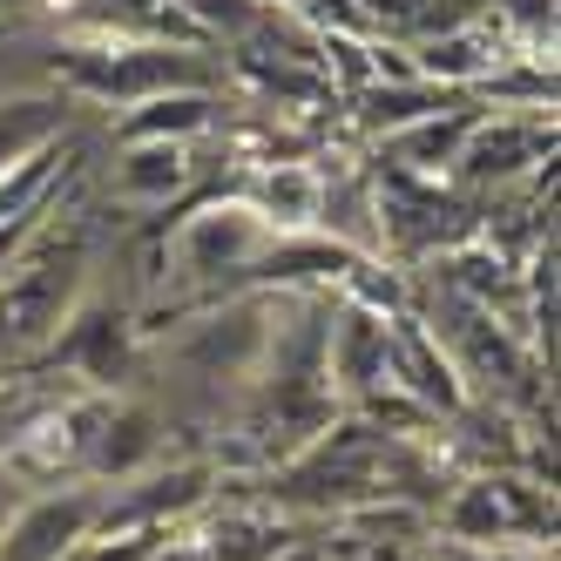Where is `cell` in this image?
Returning a JSON list of instances; mask_svg holds the SVG:
<instances>
[{
    "instance_id": "6da1fadb",
    "label": "cell",
    "mask_w": 561,
    "mask_h": 561,
    "mask_svg": "<svg viewBox=\"0 0 561 561\" xmlns=\"http://www.w3.org/2000/svg\"><path fill=\"white\" fill-rule=\"evenodd\" d=\"M89 237H34V244L0 271V366H27L55 345L68 311L95 285Z\"/></svg>"
},
{
    "instance_id": "7a4b0ae2",
    "label": "cell",
    "mask_w": 561,
    "mask_h": 561,
    "mask_svg": "<svg viewBox=\"0 0 561 561\" xmlns=\"http://www.w3.org/2000/svg\"><path fill=\"white\" fill-rule=\"evenodd\" d=\"M291 230H277L251 196H217V204L204 210H190L176 230H170V244H163V264L183 291H237V285H251L257 291V264L285 244Z\"/></svg>"
},
{
    "instance_id": "3957f363",
    "label": "cell",
    "mask_w": 561,
    "mask_h": 561,
    "mask_svg": "<svg viewBox=\"0 0 561 561\" xmlns=\"http://www.w3.org/2000/svg\"><path fill=\"white\" fill-rule=\"evenodd\" d=\"M55 75L75 102H102V108H136L170 89H210V61L176 42H102V48L55 42Z\"/></svg>"
},
{
    "instance_id": "277c9868",
    "label": "cell",
    "mask_w": 561,
    "mask_h": 561,
    "mask_svg": "<svg viewBox=\"0 0 561 561\" xmlns=\"http://www.w3.org/2000/svg\"><path fill=\"white\" fill-rule=\"evenodd\" d=\"M271 325H277V298L271 291H230L210 318L170 345V358L196 379H217V386H251L257 366H264V345H271Z\"/></svg>"
},
{
    "instance_id": "5b68a950",
    "label": "cell",
    "mask_w": 561,
    "mask_h": 561,
    "mask_svg": "<svg viewBox=\"0 0 561 561\" xmlns=\"http://www.w3.org/2000/svg\"><path fill=\"white\" fill-rule=\"evenodd\" d=\"M102 507H108L102 480L27 488V501L8 520V535H0V561H68L89 535H102Z\"/></svg>"
},
{
    "instance_id": "8992f818",
    "label": "cell",
    "mask_w": 561,
    "mask_h": 561,
    "mask_svg": "<svg viewBox=\"0 0 561 561\" xmlns=\"http://www.w3.org/2000/svg\"><path fill=\"white\" fill-rule=\"evenodd\" d=\"M447 541L467 548H514V541H548L554 528V501L535 488V480H514V473H480L447 501Z\"/></svg>"
},
{
    "instance_id": "52a82bcc",
    "label": "cell",
    "mask_w": 561,
    "mask_h": 561,
    "mask_svg": "<svg viewBox=\"0 0 561 561\" xmlns=\"http://www.w3.org/2000/svg\"><path fill=\"white\" fill-rule=\"evenodd\" d=\"M48 366H61V373H75L82 386H95V392H115L129 373H136V325H129V305H115V298H102L95 285L82 291V305L68 311V325L55 332V345L42 352Z\"/></svg>"
},
{
    "instance_id": "ba28073f",
    "label": "cell",
    "mask_w": 561,
    "mask_h": 561,
    "mask_svg": "<svg viewBox=\"0 0 561 561\" xmlns=\"http://www.w3.org/2000/svg\"><path fill=\"white\" fill-rule=\"evenodd\" d=\"M325 386L339 407H358L392 386V318L358 305V298H339L332 318H325Z\"/></svg>"
},
{
    "instance_id": "9c48e42d",
    "label": "cell",
    "mask_w": 561,
    "mask_h": 561,
    "mask_svg": "<svg viewBox=\"0 0 561 561\" xmlns=\"http://www.w3.org/2000/svg\"><path fill=\"white\" fill-rule=\"evenodd\" d=\"M163 467V413L142 407V399H102L95 433H89V460L82 480H102V488H123V480Z\"/></svg>"
},
{
    "instance_id": "30bf717a",
    "label": "cell",
    "mask_w": 561,
    "mask_h": 561,
    "mask_svg": "<svg viewBox=\"0 0 561 561\" xmlns=\"http://www.w3.org/2000/svg\"><path fill=\"white\" fill-rule=\"evenodd\" d=\"M210 480L217 467L210 460H176V467H149L123 488H108V507H102V528H170L190 507L210 501Z\"/></svg>"
},
{
    "instance_id": "8fae6325",
    "label": "cell",
    "mask_w": 561,
    "mask_h": 561,
    "mask_svg": "<svg viewBox=\"0 0 561 561\" xmlns=\"http://www.w3.org/2000/svg\"><path fill=\"white\" fill-rule=\"evenodd\" d=\"M548 149H554V129L541 115H480L473 136L454 156V176L460 183H507L528 163H541Z\"/></svg>"
},
{
    "instance_id": "7c38bea8",
    "label": "cell",
    "mask_w": 561,
    "mask_h": 561,
    "mask_svg": "<svg viewBox=\"0 0 561 561\" xmlns=\"http://www.w3.org/2000/svg\"><path fill=\"white\" fill-rule=\"evenodd\" d=\"M82 102H75L68 89H48V82H14L0 89V170L21 163V156H34L42 142L68 136L82 115H75Z\"/></svg>"
},
{
    "instance_id": "4fadbf2b",
    "label": "cell",
    "mask_w": 561,
    "mask_h": 561,
    "mask_svg": "<svg viewBox=\"0 0 561 561\" xmlns=\"http://www.w3.org/2000/svg\"><path fill=\"white\" fill-rule=\"evenodd\" d=\"M108 183H115V204H129V210L170 204L190 183V142H123Z\"/></svg>"
},
{
    "instance_id": "5bb4252c",
    "label": "cell",
    "mask_w": 561,
    "mask_h": 561,
    "mask_svg": "<svg viewBox=\"0 0 561 561\" xmlns=\"http://www.w3.org/2000/svg\"><path fill=\"white\" fill-rule=\"evenodd\" d=\"M217 123V95L210 89H170V95H149L136 108H123L115 136L123 142H190Z\"/></svg>"
},
{
    "instance_id": "9a60e30c",
    "label": "cell",
    "mask_w": 561,
    "mask_h": 561,
    "mask_svg": "<svg viewBox=\"0 0 561 561\" xmlns=\"http://www.w3.org/2000/svg\"><path fill=\"white\" fill-rule=\"evenodd\" d=\"M488 108H473V102H454V108H439V115H426V123H407V129H392L386 136V156L399 170H454V156H460V142L473 136V123Z\"/></svg>"
},
{
    "instance_id": "2e32d148",
    "label": "cell",
    "mask_w": 561,
    "mask_h": 561,
    "mask_svg": "<svg viewBox=\"0 0 561 561\" xmlns=\"http://www.w3.org/2000/svg\"><path fill=\"white\" fill-rule=\"evenodd\" d=\"M277 548V528L271 520H257V514H224V520H210L204 535H190V541H163L149 561H271Z\"/></svg>"
},
{
    "instance_id": "e0dca14e",
    "label": "cell",
    "mask_w": 561,
    "mask_h": 561,
    "mask_svg": "<svg viewBox=\"0 0 561 561\" xmlns=\"http://www.w3.org/2000/svg\"><path fill=\"white\" fill-rule=\"evenodd\" d=\"M439 108H454V89L420 82V75H399V82H373L366 95H358V129L392 136L407 123H426V115H439Z\"/></svg>"
},
{
    "instance_id": "ac0fdd59",
    "label": "cell",
    "mask_w": 561,
    "mask_h": 561,
    "mask_svg": "<svg viewBox=\"0 0 561 561\" xmlns=\"http://www.w3.org/2000/svg\"><path fill=\"white\" fill-rule=\"evenodd\" d=\"M251 204H257V210H264L277 230H291V237H298V230H305L318 210H325V183H318L311 170H298V163H277V170L257 183V196H251Z\"/></svg>"
},
{
    "instance_id": "d6986e66",
    "label": "cell",
    "mask_w": 561,
    "mask_h": 561,
    "mask_svg": "<svg viewBox=\"0 0 561 561\" xmlns=\"http://www.w3.org/2000/svg\"><path fill=\"white\" fill-rule=\"evenodd\" d=\"M42 75H55V42H42V34H27L21 21L0 14V89L42 82Z\"/></svg>"
},
{
    "instance_id": "ffe728a7",
    "label": "cell",
    "mask_w": 561,
    "mask_h": 561,
    "mask_svg": "<svg viewBox=\"0 0 561 561\" xmlns=\"http://www.w3.org/2000/svg\"><path fill=\"white\" fill-rule=\"evenodd\" d=\"M433 8V0H352V27L366 34H420V14Z\"/></svg>"
},
{
    "instance_id": "44dd1931",
    "label": "cell",
    "mask_w": 561,
    "mask_h": 561,
    "mask_svg": "<svg viewBox=\"0 0 561 561\" xmlns=\"http://www.w3.org/2000/svg\"><path fill=\"white\" fill-rule=\"evenodd\" d=\"M42 407H48V399H34V392H21V386H0V460L21 447V433L42 420Z\"/></svg>"
},
{
    "instance_id": "7402d4cb",
    "label": "cell",
    "mask_w": 561,
    "mask_h": 561,
    "mask_svg": "<svg viewBox=\"0 0 561 561\" xmlns=\"http://www.w3.org/2000/svg\"><path fill=\"white\" fill-rule=\"evenodd\" d=\"M48 217H55V196H48L42 210H27V217H8V224H0V271H8V264H14V257L34 244V237L48 230Z\"/></svg>"
},
{
    "instance_id": "603a6c76",
    "label": "cell",
    "mask_w": 561,
    "mask_h": 561,
    "mask_svg": "<svg viewBox=\"0 0 561 561\" xmlns=\"http://www.w3.org/2000/svg\"><path fill=\"white\" fill-rule=\"evenodd\" d=\"M27 488H34V480H27L14 460H0V535H8V520H14V507L27 501Z\"/></svg>"
},
{
    "instance_id": "cb8c5ba5",
    "label": "cell",
    "mask_w": 561,
    "mask_h": 561,
    "mask_svg": "<svg viewBox=\"0 0 561 561\" xmlns=\"http://www.w3.org/2000/svg\"><path fill=\"white\" fill-rule=\"evenodd\" d=\"M271 561H339V554H332L325 541H291V548H277Z\"/></svg>"
}]
</instances>
